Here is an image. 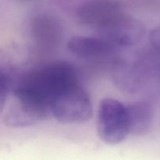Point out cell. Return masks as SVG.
<instances>
[{
  "label": "cell",
  "mask_w": 160,
  "mask_h": 160,
  "mask_svg": "<svg viewBox=\"0 0 160 160\" xmlns=\"http://www.w3.org/2000/svg\"><path fill=\"white\" fill-rule=\"evenodd\" d=\"M78 81V72L71 63L52 62L22 78L13 91V102L38 123L52 117L51 106L56 97Z\"/></svg>",
  "instance_id": "1"
},
{
  "label": "cell",
  "mask_w": 160,
  "mask_h": 160,
  "mask_svg": "<svg viewBox=\"0 0 160 160\" xmlns=\"http://www.w3.org/2000/svg\"><path fill=\"white\" fill-rule=\"evenodd\" d=\"M92 110L90 95L78 81L56 97L51 106V116L61 123H79L90 120Z\"/></svg>",
  "instance_id": "2"
},
{
  "label": "cell",
  "mask_w": 160,
  "mask_h": 160,
  "mask_svg": "<svg viewBox=\"0 0 160 160\" xmlns=\"http://www.w3.org/2000/svg\"><path fill=\"white\" fill-rule=\"evenodd\" d=\"M97 133L107 145L123 142L130 134L126 105L114 98L102 100L97 115Z\"/></svg>",
  "instance_id": "3"
},
{
  "label": "cell",
  "mask_w": 160,
  "mask_h": 160,
  "mask_svg": "<svg viewBox=\"0 0 160 160\" xmlns=\"http://www.w3.org/2000/svg\"><path fill=\"white\" fill-rule=\"evenodd\" d=\"M124 12L115 0H85L78 5L75 15L81 25L97 32Z\"/></svg>",
  "instance_id": "4"
},
{
  "label": "cell",
  "mask_w": 160,
  "mask_h": 160,
  "mask_svg": "<svg viewBox=\"0 0 160 160\" xmlns=\"http://www.w3.org/2000/svg\"><path fill=\"white\" fill-rule=\"evenodd\" d=\"M97 34L116 48L130 47L143 39L145 28L140 20L124 12Z\"/></svg>",
  "instance_id": "5"
},
{
  "label": "cell",
  "mask_w": 160,
  "mask_h": 160,
  "mask_svg": "<svg viewBox=\"0 0 160 160\" xmlns=\"http://www.w3.org/2000/svg\"><path fill=\"white\" fill-rule=\"evenodd\" d=\"M67 48L79 59H98L112 56L117 48L98 36H74L67 42Z\"/></svg>",
  "instance_id": "6"
},
{
  "label": "cell",
  "mask_w": 160,
  "mask_h": 160,
  "mask_svg": "<svg viewBox=\"0 0 160 160\" xmlns=\"http://www.w3.org/2000/svg\"><path fill=\"white\" fill-rule=\"evenodd\" d=\"M32 36L38 48L49 51L60 42L62 28L59 22L51 16H38L32 23Z\"/></svg>",
  "instance_id": "7"
},
{
  "label": "cell",
  "mask_w": 160,
  "mask_h": 160,
  "mask_svg": "<svg viewBox=\"0 0 160 160\" xmlns=\"http://www.w3.org/2000/svg\"><path fill=\"white\" fill-rule=\"evenodd\" d=\"M127 106L130 134L143 136L152 129L154 119L152 106L145 101H137Z\"/></svg>",
  "instance_id": "8"
},
{
  "label": "cell",
  "mask_w": 160,
  "mask_h": 160,
  "mask_svg": "<svg viewBox=\"0 0 160 160\" xmlns=\"http://www.w3.org/2000/svg\"><path fill=\"white\" fill-rule=\"evenodd\" d=\"M10 90V81L7 75L0 71V114L6 105Z\"/></svg>",
  "instance_id": "9"
},
{
  "label": "cell",
  "mask_w": 160,
  "mask_h": 160,
  "mask_svg": "<svg viewBox=\"0 0 160 160\" xmlns=\"http://www.w3.org/2000/svg\"><path fill=\"white\" fill-rule=\"evenodd\" d=\"M149 42L153 48L160 54V24L150 32Z\"/></svg>",
  "instance_id": "10"
},
{
  "label": "cell",
  "mask_w": 160,
  "mask_h": 160,
  "mask_svg": "<svg viewBox=\"0 0 160 160\" xmlns=\"http://www.w3.org/2000/svg\"><path fill=\"white\" fill-rule=\"evenodd\" d=\"M21 1H25V2H28V1H32V0H21Z\"/></svg>",
  "instance_id": "11"
}]
</instances>
